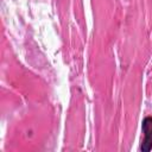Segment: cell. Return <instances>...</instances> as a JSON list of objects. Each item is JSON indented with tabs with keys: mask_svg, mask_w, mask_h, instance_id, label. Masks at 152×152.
<instances>
[{
	"mask_svg": "<svg viewBox=\"0 0 152 152\" xmlns=\"http://www.w3.org/2000/svg\"><path fill=\"white\" fill-rule=\"evenodd\" d=\"M141 129L144 133V139L140 145L142 152H148L152 150V116H146L142 120Z\"/></svg>",
	"mask_w": 152,
	"mask_h": 152,
	"instance_id": "obj_1",
	"label": "cell"
}]
</instances>
